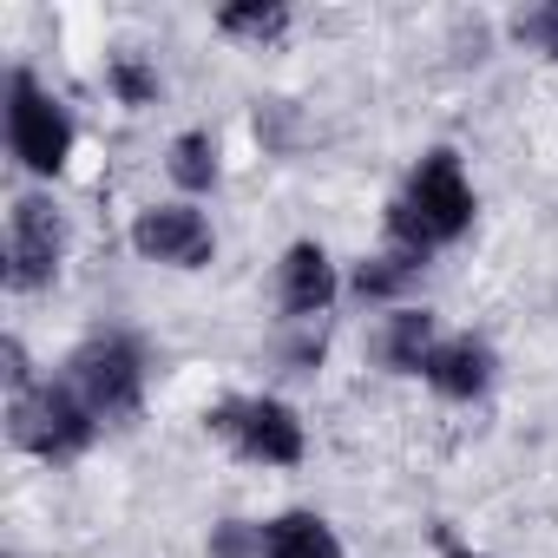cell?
I'll return each instance as SVG.
<instances>
[{
    "mask_svg": "<svg viewBox=\"0 0 558 558\" xmlns=\"http://www.w3.org/2000/svg\"><path fill=\"white\" fill-rule=\"evenodd\" d=\"M93 408L80 401V388H27V395H14V414H8V427H14V440L27 447V453H40V460H73V453H86L93 447Z\"/></svg>",
    "mask_w": 558,
    "mask_h": 558,
    "instance_id": "cell-2",
    "label": "cell"
},
{
    "mask_svg": "<svg viewBox=\"0 0 558 558\" xmlns=\"http://www.w3.org/2000/svg\"><path fill=\"white\" fill-rule=\"evenodd\" d=\"M132 243L158 263H178V269H197L210 263V223L191 210V204H158L132 223Z\"/></svg>",
    "mask_w": 558,
    "mask_h": 558,
    "instance_id": "cell-7",
    "label": "cell"
},
{
    "mask_svg": "<svg viewBox=\"0 0 558 558\" xmlns=\"http://www.w3.org/2000/svg\"><path fill=\"white\" fill-rule=\"evenodd\" d=\"M210 558H263V525H243V519L217 525L210 532Z\"/></svg>",
    "mask_w": 558,
    "mask_h": 558,
    "instance_id": "cell-17",
    "label": "cell"
},
{
    "mask_svg": "<svg viewBox=\"0 0 558 558\" xmlns=\"http://www.w3.org/2000/svg\"><path fill=\"white\" fill-rule=\"evenodd\" d=\"M8 145H14V158H21L27 171H40V178H53V171L66 165V151H73V119H66V106L47 99L27 73L8 80Z\"/></svg>",
    "mask_w": 558,
    "mask_h": 558,
    "instance_id": "cell-3",
    "label": "cell"
},
{
    "mask_svg": "<svg viewBox=\"0 0 558 558\" xmlns=\"http://www.w3.org/2000/svg\"><path fill=\"white\" fill-rule=\"evenodd\" d=\"M217 27L223 34H243V40H276V34L290 27V8H276V0H269V8H223Z\"/></svg>",
    "mask_w": 558,
    "mask_h": 558,
    "instance_id": "cell-14",
    "label": "cell"
},
{
    "mask_svg": "<svg viewBox=\"0 0 558 558\" xmlns=\"http://www.w3.org/2000/svg\"><path fill=\"white\" fill-rule=\"evenodd\" d=\"M427 381L440 388V395H453V401H473V395H486V381H493V355L466 336V342H440L434 355H427Z\"/></svg>",
    "mask_w": 558,
    "mask_h": 558,
    "instance_id": "cell-9",
    "label": "cell"
},
{
    "mask_svg": "<svg viewBox=\"0 0 558 558\" xmlns=\"http://www.w3.org/2000/svg\"><path fill=\"white\" fill-rule=\"evenodd\" d=\"M263 558H342V545L316 512H283L263 525Z\"/></svg>",
    "mask_w": 558,
    "mask_h": 558,
    "instance_id": "cell-10",
    "label": "cell"
},
{
    "mask_svg": "<svg viewBox=\"0 0 558 558\" xmlns=\"http://www.w3.org/2000/svg\"><path fill=\"white\" fill-rule=\"evenodd\" d=\"M512 40H525V47H538V53L558 60V0H545V8H525V14L512 21Z\"/></svg>",
    "mask_w": 558,
    "mask_h": 558,
    "instance_id": "cell-15",
    "label": "cell"
},
{
    "mask_svg": "<svg viewBox=\"0 0 558 558\" xmlns=\"http://www.w3.org/2000/svg\"><path fill=\"white\" fill-rule=\"evenodd\" d=\"M329 296H336L329 256H323L316 243H296V250L283 256V310H290V316H323Z\"/></svg>",
    "mask_w": 558,
    "mask_h": 558,
    "instance_id": "cell-8",
    "label": "cell"
},
{
    "mask_svg": "<svg viewBox=\"0 0 558 558\" xmlns=\"http://www.w3.org/2000/svg\"><path fill=\"white\" fill-rule=\"evenodd\" d=\"M171 178H178L184 191H210V178H217V145H210V132H184V138L171 145Z\"/></svg>",
    "mask_w": 558,
    "mask_h": 558,
    "instance_id": "cell-13",
    "label": "cell"
},
{
    "mask_svg": "<svg viewBox=\"0 0 558 558\" xmlns=\"http://www.w3.org/2000/svg\"><path fill=\"white\" fill-rule=\"evenodd\" d=\"M434 349H440V342H434V316H427V310H401V316L388 323V342H381L388 368L427 375V355H434Z\"/></svg>",
    "mask_w": 558,
    "mask_h": 558,
    "instance_id": "cell-11",
    "label": "cell"
},
{
    "mask_svg": "<svg viewBox=\"0 0 558 558\" xmlns=\"http://www.w3.org/2000/svg\"><path fill=\"white\" fill-rule=\"evenodd\" d=\"M447 558H480V551H447Z\"/></svg>",
    "mask_w": 558,
    "mask_h": 558,
    "instance_id": "cell-19",
    "label": "cell"
},
{
    "mask_svg": "<svg viewBox=\"0 0 558 558\" xmlns=\"http://www.w3.org/2000/svg\"><path fill=\"white\" fill-rule=\"evenodd\" d=\"M138 349L125 336H93L80 355H73V388L80 401L99 414V421H119V414H138Z\"/></svg>",
    "mask_w": 558,
    "mask_h": 558,
    "instance_id": "cell-4",
    "label": "cell"
},
{
    "mask_svg": "<svg viewBox=\"0 0 558 558\" xmlns=\"http://www.w3.org/2000/svg\"><path fill=\"white\" fill-rule=\"evenodd\" d=\"M8 381L27 395V349H21V342H8Z\"/></svg>",
    "mask_w": 558,
    "mask_h": 558,
    "instance_id": "cell-18",
    "label": "cell"
},
{
    "mask_svg": "<svg viewBox=\"0 0 558 558\" xmlns=\"http://www.w3.org/2000/svg\"><path fill=\"white\" fill-rule=\"evenodd\" d=\"M421 269H427L421 250H395V256H375V263L355 269V290H362V296H395L401 283H414Z\"/></svg>",
    "mask_w": 558,
    "mask_h": 558,
    "instance_id": "cell-12",
    "label": "cell"
},
{
    "mask_svg": "<svg viewBox=\"0 0 558 558\" xmlns=\"http://www.w3.org/2000/svg\"><path fill=\"white\" fill-rule=\"evenodd\" d=\"M473 223V191H466V171L453 151H427L408 178V191L395 197L388 210V230L401 250H434V243H453L460 230Z\"/></svg>",
    "mask_w": 558,
    "mask_h": 558,
    "instance_id": "cell-1",
    "label": "cell"
},
{
    "mask_svg": "<svg viewBox=\"0 0 558 558\" xmlns=\"http://www.w3.org/2000/svg\"><path fill=\"white\" fill-rule=\"evenodd\" d=\"M112 93H119L125 106H151V99H158V73L138 66V60H112Z\"/></svg>",
    "mask_w": 558,
    "mask_h": 558,
    "instance_id": "cell-16",
    "label": "cell"
},
{
    "mask_svg": "<svg viewBox=\"0 0 558 558\" xmlns=\"http://www.w3.org/2000/svg\"><path fill=\"white\" fill-rule=\"evenodd\" d=\"M204 421H210V434L236 440V447H243L250 460H263V466H296V460H303V421H296L283 401H223V408H210Z\"/></svg>",
    "mask_w": 558,
    "mask_h": 558,
    "instance_id": "cell-5",
    "label": "cell"
},
{
    "mask_svg": "<svg viewBox=\"0 0 558 558\" xmlns=\"http://www.w3.org/2000/svg\"><path fill=\"white\" fill-rule=\"evenodd\" d=\"M66 256V217L47 197H21L8 217V283L14 290H40Z\"/></svg>",
    "mask_w": 558,
    "mask_h": 558,
    "instance_id": "cell-6",
    "label": "cell"
}]
</instances>
